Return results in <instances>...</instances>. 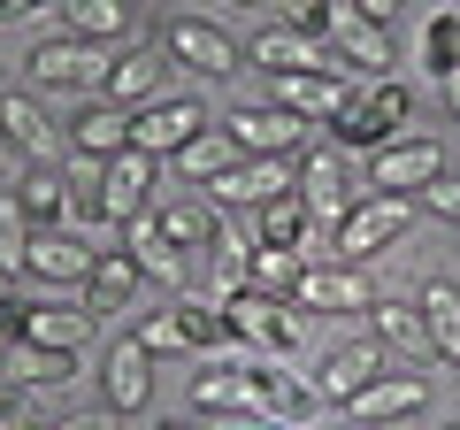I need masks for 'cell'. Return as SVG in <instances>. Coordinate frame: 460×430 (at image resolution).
Listing matches in <instances>:
<instances>
[{"label":"cell","instance_id":"6da1fadb","mask_svg":"<svg viewBox=\"0 0 460 430\" xmlns=\"http://www.w3.org/2000/svg\"><path fill=\"white\" fill-rule=\"evenodd\" d=\"M330 131H338L345 154H376V147H392V139L414 131V93H407L399 77H361Z\"/></svg>","mask_w":460,"mask_h":430},{"label":"cell","instance_id":"7a4b0ae2","mask_svg":"<svg viewBox=\"0 0 460 430\" xmlns=\"http://www.w3.org/2000/svg\"><path fill=\"white\" fill-rule=\"evenodd\" d=\"M223 331H230V346H246L253 362H292L299 354V308L292 300H261V292H230L223 300Z\"/></svg>","mask_w":460,"mask_h":430},{"label":"cell","instance_id":"3957f363","mask_svg":"<svg viewBox=\"0 0 460 430\" xmlns=\"http://www.w3.org/2000/svg\"><path fill=\"white\" fill-rule=\"evenodd\" d=\"M414 223V200H392V193H361L353 208L338 215V262H353L361 269L368 254H384V246H399V231Z\"/></svg>","mask_w":460,"mask_h":430},{"label":"cell","instance_id":"277c9868","mask_svg":"<svg viewBox=\"0 0 460 430\" xmlns=\"http://www.w3.org/2000/svg\"><path fill=\"white\" fill-rule=\"evenodd\" d=\"M23 69H31V77L39 85H47V93H108V47H84V39H39V47H31V62H23Z\"/></svg>","mask_w":460,"mask_h":430},{"label":"cell","instance_id":"5b68a950","mask_svg":"<svg viewBox=\"0 0 460 430\" xmlns=\"http://www.w3.org/2000/svg\"><path fill=\"white\" fill-rule=\"evenodd\" d=\"M429 177H445V147H438V139H422V131H407V139H392V147L368 154V184H361V193L422 200Z\"/></svg>","mask_w":460,"mask_h":430},{"label":"cell","instance_id":"8992f818","mask_svg":"<svg viewBox=\"0 0 460 430\" xmlns=\"http://www.w3.org/2000/svg\"><path fill=\"white\" fill-rule=\"evenodd\" d=\"M93 262H100V246L84 231H31V246H23V277L39 284V292H77L84 277H93Z\"/></svg>","mask_w":460,"mask_h":430},{"label":"cell","instance_id":"52a82bcc","mask_svg":"<svg viewBox=\"0 0 460 430\" xmlns=\"http://www.w3.org/2000/svg\"><path fill=\"white\" fill-rule=\"evenodd\" d=\"M199 131H208V108H199L192 93H169V100H154V108H131V147L154 154V162H177Z\"/></svg>","mask_w":460,"mask_h":430},{"label":"cell","instance_id":"ba28073f","mask_svg":"<svg viewBox=\"0 0 460 430\" xmlns=\"http://www.w3.org/2000/svg\"><path fill=\"white\" fill-rule=\"evenodd\" d=\"M292 308L299 315H368V308H376V284H368L353 262H307Z\"/></svg>","mask_w":460,"mask_h":430},{"label":"cell","instance_id":"9c48e42d","mask_svg":"<svg viewBox=\"0 0 460 430\" xmlns=\"http://www.w3.org/2000/svg\"><path fill=\"white\" fill-rule=\"evenodd\" d=\"M154 200H162V162L138 147H123L108 162V184H100V223H131V215H146Z\"/></svg>","mask_w":460,"mask_h":430},{"label":"cell","instance_id":"30bf717a","mask_svg":"<svg viewBox=\"0 0 460 430\" xmlns=\"http://www.w3.org/2000/svg\"><path fill=\"white\" fill-rule=\"evenodd\" d=\"M146 399H154V354L138 338H108V354H100V408L138 415Z\"/></svg>","mask_w":460,"mask_h":430},{"label":"cell","instance_id":"8fae6325","mask_svg":"<svg viewBox=\"0 0 460 430\" xmlns=\"http://www.w3.org/2000/svg\"><path fill=\"white\" fill-rule=\"evenodd\" d=\"M269 100L314 131V123H338V108L353 100V77H338V69H292V77H269Z\"/></svg>","mask_w":460,"mask_h":430},{"label":"cell","instance_id":"7c38bea8","mask_svg":"<svg viewBox=\"0 0 460 430\" xmlns=\"http://www.w3.org/2000/svg\"><path fill=\"white\" fill-rule=\"evenodd\" d=\"M169 77H177L169 47H123V54H115V69H108V93H100V100H115V108L131 116V108L169 100Z\"/></svg>","mask_w":460,"mask_h":430},{"label":"cell","instance_id":"4fadbf2b","mask_svg":"<svg viewBox=\"0 0 460 430\" xmlns=\"http://www.w3.org/2000/svg\"><path fill=\"white\" fill-rule=\"evenodd\" d=\"M192 408L215 415V423H269L261 415V377L253 369H230V362H215V369L192 377Z\"/></svg>","mask_w":460,"mask_h":430},{"label":"cell","instance_id":"5bb4252c","mask_svg":"<svg viewBox=\"0 0 460 430\" xmlns=\"http://www.w3.org/2000/svg\"><path fill=\"white\" fill-rule=\"evenodd\" d=\"M299 200H307V215H323V223H338L345 208H353V162H345V147H307L299 154Z\"/></svg>","mask_w":460,"mask_h":430},{"label":"cell","instance_id":"9a60e30c","mask_svg":"<svg viewBox=\"0 0 460 430\" xmlns=\"http://www.w3.org/2000/svg\"><path fill=\"white\" fill-rule=\"evenodd\" d=\"M299 184V154H246V162L230 169L223 184H208V200L215 208H261V200H277V193H292Z\"/></svg>","mask_w":460,"mask_h":430},{"label":"cell","instance_id":"2e32d148","mask_svg":"<svg viewBox=\"0 0 460 430\" xmlns=\"http://www.w3.org/2000/svg\"><path fill=\"white\" fill-rule=\"evenodd\" d=\"M169 62L192 69V77H230V69H238V47H230V31L208 23V16H169Z\"/></svg>","mask_w":460,"mask_h":430},{"label":"cell","instance_id":"e0dca14e","mask_svg":"<svg viewBox=\"0 0 460 430\" xmlns=\"http://www.w3.org/2000/svg\"><path fill=\"white\" fill-rule=\"evenodd\" d=\"M330 54H338V69L345 77H353V69H361V77H392V31H376V23H361L353 16V8H330Z\"/></svg>","mask_w":460,"mask_h":430},{"label":"cell","instance_id":"ac0fdd59","mask_svg":"<svg viewBox=\"0 0 460 430\" xmlns=\"http://www.w3.org/2000/svg\"><path fill=\"white\" fill-rule=\"evenodd\" d=\"M384 377V346L376 338H345V346L323 354V369H314V392H323V408H345V399L361 392V384Z\"/></svg>","mask_w":460,"mask_h":430},{"label":"cell","instance_id":"d6986e66","mask_svg":"<svg viewBox=\"0 0 460 430\" xmlns=\"http://www.w3.org/2000/svg\"><path fill=\"white\" fill-rule=\"evenodd\" d=\"M223 131L238 139V154H307V123L284 116L277 100H261V108H230Z\"/></svg>","mask_w":460,"mask_h":430},{"label":"cell","instance_id":"ffe728a7","mask_svg":"<svg viewBox=\"0 0 460 430\" xmlns=\"http://www.w3.org/2000/svg\"><path fill=\"white\" fill-rule=\"evenodd\" d=\"M154 223H162V238L177 254H208L215 231H223V215H215L208 193H162V200H154Z\"/></svg>","mask_w":460,"mask_h":430},{"label":"cell","instance_id":"44dd1931","mask_svg":"<svg viewBox=\"0 0 460 430\" xmlns=\"http://www.w3.org/2000/svg\"><path fill=\"white\" fill-rule=\"evenodd\" d=\"M69 23V39L84 47H131L138 39V0H54Z\"/></svg>","mask_w":460,"mask_h":430},{"label":"cell","instance_id":"7402d4cb","mask_svg":"<svg viewBox=\"0 0 460 430\" xmlns=\"http://www.w3.org/2000/svg\"><path fill=\"white\" fill-rule=\"evenodd\" d=\"M422 399H429V377H422V369H407V377H376V384H361V392L345 399V415H353V430H376V423L414 415Z\"/></svg>","mask_w":460,"mask_h":430},{"label":"cell","instance_id":"603a6c76","mask_svg":"<svg viewBox=\"0 0 460 430\" xmlns=\"http://www.w3.org/2000/svg\"><path fill=\"white\" fill-rule=\"evenodd\" d=\"M253 377H261V415H269V423H284V430H307V415L323 408L314 377H299L292 362H269V369H253Z\"/></svg>","mask_w":460,"mask_h":430},{"label":"cell","instance_id":"cb8c5ba5","mask_svg":"<svg viewBox=\"0 0 460 430\" xmlns=\"http://www.w3.org/2000/svg\"><path fill=\"white\" fill-rule=\"evenodd\" d=\"M23 338H31V346H54V354H84L93 315H84L77 300H23Z\"/></svg>","mask_w":460,"mask_h":430},{"label":"cell","instance_id":"d4e9b609","mask_svg":"<svg viewBox=\"0 0 460 430\" xmlns=\"http://www.w3.org/2000/svg\"><path fill=\"white\" fill-rule=\"evenodd\" d=\"M138 284H146V277H138V262H131V254H100V262H93V277L77 284V308L93 315V323H100V315H123V308L138 300Z\"/></svg>","mask_w":460,"mask_h":430},{"label":"cell","instance_id":"484cf974","mask_svg":"<svg viewBox=\"0 0 460 430\" xmlns=\"http://www.w3.org/2000/svg\"><path fill=\"white\" fill-rule=\"evenodd\" d=\"M253 62H261L269 77H292V69H338V54H330V39H307V31L269 23V31L253 39ZM338 77H345V69H338Z\"/></svg>","mask_w":460,"mask_h":430},{"label":"cell","instance_id":"4316f807","mask_svg":"<svg viewBox=\"0 0 460 430\" xmlns=\"http://www.w3.org/2000/svg\"><path fill=\"white\" fill-rule=\"evenodd\" d=\"M77 377V354H54V346H31V338H16V346L0 354V384H16V392H54V384Z\"/></svg>","mask_w":460,"mask_h":430},{"label":"cell","instance_id":"83f0119b","mask_svg":"<svg viewBox=\"0 0 460 430\" xmlns=\"http://www.w3.org/2000/svg\"><path fill=\"white\" fill-rule=\"evenodd\" d=\"M131 147V116L115 100H84V116L69 123V154H93V162H115Z\"/></svg>","mask_w":460,"mask_h":430},{"label":"cell","instance_id":"f1b7e54d","mask_svg":"<svg viewBox=\"0 0 460 430\" xmlns=\"http://www.w3.org/2000/svg\"><path fill=\"white\" fill-rule=\"evenodd\" d=\"M16 208L31 215V231H62V223H69V184H62V162H31V169H23Z\"/></svg>","mask_w":460,"mask_h":430},{"label":"cell","instance_id":"f546056e","mask_svg":"<svg viewBox=\"0 0 460 430\" xmlns=\"http://www.w3.org/2000/svg\"><path fill=\"white\" fill-rule=\"evenodd\" d=\"M123 254L138 262V277H146V284H177V277H184V254H177V246L162 238V223H154V208L123 223Z\"/></svg>","mask_w":460,"mask_h":430},{"label":"cell","instance_id":"4dcf8cb0","mask_svg":"<svg viewBox=\"0 0 460 430\" xmlns=\"http://www.w3.org/2000/svg\"><path fill=\"white\" fill-rule=\"evenodd\" d=\"M422 331H429V354H445V362L460 369V284L453 277H429L422 284Z\"/></svg>","mask_w":460,"mask_h":430},{"label":"cell","instance_id":"1f68e13d","mask_svg":"<svg viewBox=\"0 0 460 430\" xmlns=\"http://www.w3.org/2000/svg\"><path fill=\"white\" fill-rule=\"evenodd\" d=\"M238 162H246V154H238V139H230V131H215V123H208V131H199L192 147L177 154V169H184V184H192V193H208V184H223V177H230Z\"/></svg>","mask_w":460,"mask_h":430},{"label":"cell","instance_id":"d6a6232c","mask_svg":"<svg viewBox=\"0 0 460 430\" xmlns=\"http://www.w3.org/2000/svg\"><path fill=\"white\" fill-rule=\"evenodd\" d=\"M47 108H39L31 93H0V139L23 154V162H47Z\"/></svg>","mask_w":460,"mask_h":430},{"label":"cell","instance_id":"836d02e7","mask_svg":"<svg viewBox=\"0 0 460 430\" xmlns=\"http://www.w3.org/2000/svg\"><path fill=\"white\" fill-rule=\"evenodd\" d=\"M307 231H314V215H307V200H299V184H292V193L261 200V238H253V246H284V254H307Z\"/></svg>","mask_w":460,"mask_h":430},{"label":"cell","instance_id":"e575fe53","mask_svg":"<svg viewBox=\"0 0 460 430\" xmlns=\"http://www.w3.org/2000/svg\"><path fill=\"white\" fill-rule=\"evenodd\" d=\"M368 338H376L384 354H422L429 346L422 308H414V300H376V308H368Z\"/></svg>","mask_w":460,"mask_h":430},{"label":"cell","instance_id":"d590c367","mask_svg":"<svg viewBox=\"0 0 460 430\" xmlns=\"http://www.w3.org/2000/svg\"><path fill=\"white\" fill-rule=\"evenodd\" d=\"M299 277H307V254H284V246H253L246 262V292L261 300H299Z\"/></svg>","mask_w":460,"mask_h":430},{"label":"cell","instance_id":"8d00e7d4","mask_svg":"<svg viewBox=\"0 0 460 430\" xmlns=\"http://www.w3.org/2000/svg\"><path fill=\"white\" fill-rule=\"evenodd\" d=\"M208 254H215V262H208V300L223 308L230 292H246V262H253V238H246V231H230V223H223Z\"/></svg>","mask_w":460,"mask_h":430},{"label":"cell","instance_id":"74e56055","mask_svg":"<svg viewBox=\"0 0 460 430\" xmlns=\"http://www.w3.org/2000/svg\"><path fill=\"white\" fill-rule=\"evenodd\" d=\"M414 62L429 69V77H453L460 69V8H438V16L422 23V54Z\"/></svg>","mask_w":460,"mask_h":430},{"label":"cell","instance_id":"f35d334b","mask_svg":"<svg viewBox=\"0 0 460 430\" xmlns=\"http://www.w3.org/2000/svg\"><path fill=\"white\" fill-rule=\"evenodd\" d=\"M138 346L154 354V362H162V354H192V338H184V308L177 300H169V308H154V315H138Z\"/></svg>","mask_w":460,"mask_h":430},{"label":"cell","instance_id":"ab89813d","mask_svg":"<svg viewBox=\"0 0 460 430\" xmlns=\"http://www.w3.org/2000/svg\"><path fill=\"white\" fill-rule=\"evenodd\" d=\"M23 246H31V215L16 208V193H0V269L23 277Z\"/></svg>","mask_w":460,"mask_h":430},{"label":"cell","instance_id":"60d3db41","mask_svg":"<svg viewBox=\"0 0 460 430\" xmlns=\"http://www.w3.org/2000/svg\"><path fill=\"white\" fill-rule=\"evenodd\" d=\"M269 8H277V23H284V31L323 39V31H330V8H338V0H269Z\"/></svg>","mask_w":460,"mask_h":430},{"label":"cell","instance_id":"b9f144b4","mask_svg":"<svg viewBox=\"0 0 460 430\" xmlns=\"http://www.w3.org/2000/svg\"><path fill=\"white\" fill-rule=\"evenodd\" d=\"M422 208H429V215H445V223H460V169H445V177H429V184H422Z\"/></svg>","mask_w":460,"mask_h":430},{"label":"cell","instance_id":"7bdbcfd3","mask_svg":"<svg viewBox=\"0 0 460 430\" xmlns=\"http://www.w3.org/2000/svg\"><path fill=\"white\" fill-rule=\"evenodd\" d=\"M345 8H353L361 23H376V31H392V16L407 8V0H345Z\"/></svg>","mask_w":460,"mask_h":430},{"label":"cell","instance_id":"ee69618b","mask_svg":"<svg viewBox=\"0 0 460 430\" xmlns=\"http://www.w3.org/2000/svg\"><path fill=\"white\" fill-rule=\"evenodd\" d=\"M47 430H115V415L108 408H84V415H62V423H47Z\"/></svg>","mask_w":460,"mask_h":430},{"label":"cell","instance_id":"f6af8a7d","mask_svg":"<svg viewBox=\"0 0 460 430\" xmlns=\"http://www.w3.org/2000/svg\"><path fill=\"white\" fill-rule=\"evenodd\" d=\"M438 85H445V108L460 116V69H453V77H438Z\"/></svg>","mask_w":460,"mask_h":430},{"label":"cell","instance_id":"bcb514c9","mask_svg":"<svg viewBox=\"0 0 460 430\" xmlns=\"http://www.w3.org/2000/svg\"><path fill=\"white\" fill-rule=\"evenodd\" d=\"M8 300H16V269H0V308H8Z\"/></svg>","mask_w":460,"mask_h":430},{"label":"cell","instance_id":"7dc6e473","mask_svg":"<svg viewBox=\"0 0 460 430\" xmlns=\"http://www.w3.org/2000/svg\"><path fill=\"white\" fill-rule=\"evenodd\" d=\"M0 16H31V0H0Z\"/></svg>","mask_w":460,"mask_h":430},{"label":"cell","instance_id":"c3c4849f","mask_svg":"<svg viewBox=\"0 0 460 430\" xmlns=\"http://www.w3.org/2000/svg\"><path fill=\"white\" fill-rule=\"evenodd\" d=\"M230 8H253V0H230Z\"/></svg>","mask_w":460,"mask_h":430},{"label":"cell","instance_id":"681fc988","mask_svg":"<svg viewBox=\"0 0 460 430\" xmlns=\"http://www.w3.org/2000/svg\"><path fill=\"white\" fill-rule=\"evenodd\" d=\"M31 8H54V0H31Z\"/></svg>","mask_w":460,"mask_h":430},{"label":"cell","instance_id":"f907efd6","mask_svg":"<svg viewBox=\"0 0 460 430\" xmlns=\"http://www.w3.org/2000/svg\"><path fill=\"white\" fill-rule=\"evenodd\" d=\"M261 430H284V423H261Z\"/></svg>","mask_w":460,"mask_h":430},{"label":"cell","instance_id":"816d5d0a","mask_svg":"<svg viewBox=\"0 0 460 430\" xmlns=\"http://www.w3.org/2000/svg\"><path fill=\"white\" fill-rule=\"evenodd\" d=\"M162 430H184V423H162Z\"/></svg>","mask_w":460,"mask_h":430},{"label":"cell","instance_id":"f5cc1de1","mask_svg":"<svg viewBox=\"0 0 460 430\" xmlns=\"http://www.w3.org/2000/svg\"><path fill=\"white\" fill-rule=\"evenodd\" d=\"M445 430H460V423H445Z\"/></svg>","mask_w":460,"mask_h":430},{"label":"cell","instance_id":"db71d44e","mask_svg":"<svg viewBox=\"0 0 460 430\" xmlns=\"http://www.w3.org/2000/svg\"><path fill=\"white\" fill-rule=\"evenodd\" d=\"M307 430H314V423H307Z\"/></svg>","mask_w":460,"mask_h":430}]
</instances>
